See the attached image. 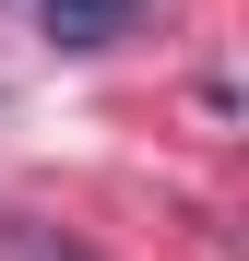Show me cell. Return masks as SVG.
Returning <instances> with one entry per match:
<instances>
[{"label":"cell","instance_id":"1","mask_svg":"<svg viewBox=\"0 0 249 261\" xmlns=\"http://www.w3.org/2000/svg\"><path fill=\"white\" fill-rule=\"evenodd\" d=\"M119 24H131V0H48V36L60 48H107Z\"/></svg>","mask_w":249,"mask_h":261},{"label":"cell","instance_id":"2","mask_svg":"<svg viewBox=\"0 0 249 261\" xmlns=\"http://www.w3.org/2000/svg\"><path fill=\"white\" fill-rule=\"evenodd\" d=\"M0 261H95V249L60 238V226H36V214H0Z\"/></svg>","mask_w":249,"mask_h":261}]
</instances>
